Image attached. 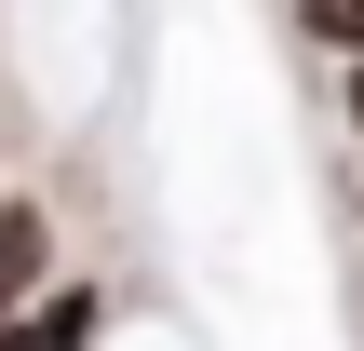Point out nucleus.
<instances>
[{"label":"nucleus","instance_id":"f03ea898","mask_svg":"<svg viewBox=\"0 0 364 351\" xmlns=\"http://www.w3.org/2000/svg\"><path fill=\"white\" fill-rule=\"evenodd\" d=\"M54 271H68V216L41 189H0V311H27Z\"/></svg>","mask_w":364,"mask_h":351},{"label":"nucleus","instance_id":"f257e3e1","mask_svg":"<svg viewBox=\"0 0 364 351\" xmlns=\"http://www.w3.org/2000/svg\"><path fill=\"white\" fill-rule=\"evenodd\" d=\"M108 325H122V298L81 284V271H54L27 311H0V351H108Z\"/></svg>","mask_w":364,"mask_h":351},{"label":"nucleus","instance_id":"7ed1b4c3","mask_svg":"<svg viewBox=\"0 0 364 351\" xmlns=\"http://www.w3.org/2000/svg\"><path fill=\"white\" fill-rule=\"evenodd\" d=\"M284 27H297L324 68H351V54H364V0H284Z\"/></svg>","mask_w":364,"mask_h":351},{"label":"nucleus","instance_id":"20e7f679","mask_svg":"<svg viewBox=\"0 0 364 351\" xmlns=\"http://www.w3.org/2000/svg\"><path fill=\"white\" fill-rule=\"evenodd\" d=\"M324 108H338V135H351V162H364V54H351V68H324Z\"/></svg>","mask_w":364,"mask_h":351}]
</instances>
